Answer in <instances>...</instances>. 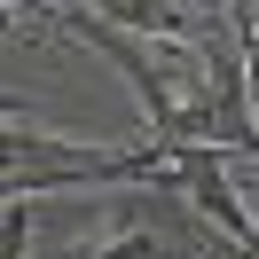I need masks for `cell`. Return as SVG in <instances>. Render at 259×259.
<instances>
[{
  "label": "cell",
  "instance_id": "1",
  "mask_svg": "<svg viewBox=\"0 0 259 259\" xmlns=\"http://www.w3.org/2000/svg\"><path fill=\"white\" fill-rule=\"evenodd\" d=\"M173 157V181H165V196H181V204L196 212V220L212 228V236L228 243H251V204H243V181H236V157L212 142H189V149H165Z\"/></svg>",
  "mask_w": 259,
  "mask_h": 259
},
{
  "label": "cell",
  "instance_id": "2",
  "mask_svg": "<svg viewBox=\"0 0 259 259\" xmlns=\"http://www.w3.org/2000/svg\"><path fill=\"white\" fill-rule=\"evenodd\" d=\"M32 228H39L32 204H0V259H32Z\"/></svg>",
  "mask_w": 259,
  "mask_h": 259
},
{
  "label": "cell",
  "instance_id": "3",
  "mask_svg": "<svg viewBox=\"0 0 259 259\" xmlns=\"http://www.w3.org/2000/svg\"><path fill=\"white\" fill-rule=\"evenodd\" d=\"M16 110H32V102H24V95H8V87H0V118H16Z\"/></svg>",
  "mask_w": 259,
  "mask_h": 259
},
{
  "label": "cell",
  "instance_id": "4",
  "mask_svg": "<svg viewBox=\"0 0 259 259\" xmlns=\"http://www.w3.org/2000/svg\"><path fill=\"white\" fill-rule=\"evenodd\" d=\"M236 8H243V24H251V0H236Z\"/></svg>",
  "mask_w": 259,
  "mask_h": 259
}]
</instances>
